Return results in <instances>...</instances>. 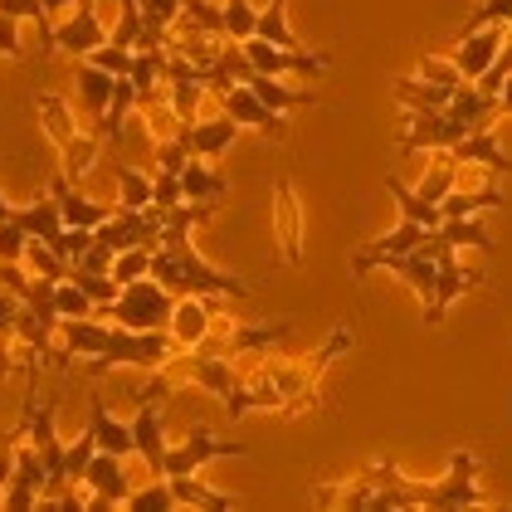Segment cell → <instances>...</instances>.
I'll return each mask as SVG.
<instances>
[{
	"label": "cell",
	"mask_w": 512,
	"mask_h": 512,
	"mask_svg": "<svg viewBox=\"0 0 512 512\" xmlns=\"http://www.w3.org/2000/svg\"><path fill=\"white\" fill-rule=\"evenodd\" d=\"M98 44H108V30L98 25V0H79V15H74L69 25L54 30V49L83 59V54H93Z\"/></svg>",
	"instance_id": "18"
},
{
	"label": "cell",
	"mask_w": 512,
	"mask_h": 512,
	"mask_svg": "<svg viewBox=\"0 0 512 512\" xmlns=\"http://www.w3.org/2000/svg\"><path fill=\"white\" fill-rule=\"evenodd\" d=\"M10 220H15V225H20L30 239H44V244H54V239L64 235V215H59V200H54V191L35 196L30 205H10Z\"/></svg>",
	"instance_id": "23"
},
{
	"label": "cell",
	"mask_w": 512,
	"mask_h": 512,
	"mask_svg": "<svg viewBox=\"0 0 512 512\" xmlns=\"http://www.w3.org/2000/svg\"><path fill=\"white\" fill-rule=\"evenodd\" d=\"M93 449H98V444H93V434L88 430H83L74 444H64V478H69V483H79L83 478V464L93 459Z\"/></svg>",
	"instance_id": "49"
},
{
	"label": "cell",
	"mask_w": 512,
	"mask_h": 512,
	"mask_svg": "<svg viewBox=\"0 0 512 512\" xmlns=\"http://www.w3.org/2000/svg\"><path fill=\"white\" fill-rule=\"evenodd\" d=\"M386 269H391L400 283H410V288H415L420 308L430 303V293H434V259H430V249H425V244H420V249H410V254H395V259H386Z\"/></svg>",
	"instance_id": "29"
},
{
	"label": "cell",
	"mask_w": 512,
	"mask_h": 512,
	"mask_svg": "<svg viewBox=\"0 0 512 512\" xmlns=\"http://www.w3.org/2000/svg\"><path fill=\"white\" fill-rule=\"evenodd\" d=\"M44 10H64V5H79V0H40Z\"/></svg>",
	"instance_id": "56"
},
{
	"label": "cell",
	"mask_w": 512,
	"mask_h": 512,
	"mask_svg": "<svg viewBox=\"0 0 512 512\" xmlns=\"http://www.w3.org/2000/svg\"><path fill=\"white\" fill-rule=\"evenodd\" d=\"M171 308H176V293L161 288L157 278L147 274L137 283H122L118 298L108 308H98V317H108L113 327H132V332H166Z\"/></svg>",
	"instance_id": "5"
},
{
	"label": "cell",
	"mask_w": 512,
	"mask_h": 512,
	"mask_svg": "<svg viewBox=\"0 0 512 512\" xmlns=\"http://www.w3.org/2000/svg\"><path fill=\"white\" fill-rule=\"evenodd\" d=\"M35 108H40L44 132L54 137V147H59V157H64V176L79 186L83 176H88V166H93V157H98V142H103V137H98V132H79V122H74V113H69V103L54 98V93H40Z\"/></svg>",
	"instance_id": "6"
},
{
	"label": "cell",
	"mask_w": 512,
	"mask_h": 512,
	"mask_svg": "<svg viewBox=\"0 0 512 512\" xmlns=\"http://www.w3.org/2000/svg\"><path fill=\"white\" fill-rule=\"evenodd\" d=\"M20 264L30 269V278H44V283H64V278H69V264H64L44 239H30V244H25V259H20Z\"/></svg>",
	"instance_id": "37"
},
{
	"label": "cell",
	"mask_w": 512,
	"mask_h": 512,
	"mask_svg": "<svg viewBox=\"0 0 512 512\" xmlns=\"http://www.w3.org/2000/svg\"><path fill=\"white\" fill-rule=\"evenodd\" d=\"M473 210H508V196L498 191V181H483L478 191H449L439 200V220H459V215H473Z\"/></svg>",
	"instance_id": "28"
},
{
	"label": "cell",
	"mask_w": 512,
	"mask_h": 512,
	"mask_svg": "<svg viewBox=\"0 0 512 512\" xmlns=\"http://www.w3.org/2000/svg\"><path fill=\"white\" fill-rule=\"evenodd\" d=\"M49 191H54V200H59V215H64V225H74V230H98L118 205H93L88 196H79V186L59 171L54 181H49Z\"/></svg>",
	"instance_id": "20"
},
{
	"label": "cell",
	"mask_w": 512,
	"mask_h": 512,
	"mask_svg": "<svg viewBox=\"0 0 512 512\" xmlns=\"http://www.w3.org/2000/svg\"><path fill=\"white\" fill-rule=\"evenodd\" d=\"M210 298H200V293H186V298H176V308H171V342H176V352H196L200 337L210 332Z\"/></svg>",
	"instance_id": "19"
},
{
	"label": "cell",
	"mask_w": 512,
	"mask_h": 512,
	"mask_svg": "<svg viewBox=\"0 0 512 512\" xmlns=\"http://www.w3.org/2000/svg\"><path fill=\"white\" fill-rule=\"evenodd\" d=\"M249 40H264L274 44V49H303V40L293 35V25H288V0H269L259 15H254V35Z\"/></svg>",
	"instance_id": "30"
},
{
	"label": "cell",
	"mask_w": 512,
	"mask_h": 512,
	"mask_svg": "<svg viewBox=\"0 0 512 512\" xmlns=\"http://www.w3.org/2000/svg\"><path fill=\"white\" fill-rule=\"evenodd\" d=\"M40 493H44V459L30 439H20V444H15V469H10V483H5L0 503L10 512H25L40 503Z\"/></svg>",
	"instance_id": "12"
},
{
	"label": "cell",
	"mask_w": 512,
	"mask_h": 512,
	"mask_svg": "<svg viewBox=\"0 0 512 512\" xmlns=\"http://www.w3.org/2000/svg\"><path fill=\"white\" fill-rule=\"evenodd\" d=\"M108 327L103 317H59V342H64V361L69 356H98L108 342Z\"/></svg>",
	"instance_id": "27"
},
{
	"label": "cell",
	"mask_w": 512,
	"mask_h": 512,
	"mask_svg": "<svg viewBox=\"0 0 512 512\" xmlns=\"http://www.w3.org/2000/svg\"><path fill=\"white\" fill-rule=\"evenodd\" d=\"M147 274L157 278L161 288H171L176 298H186V293H200V298H244L249 293L244 278L220 274L215 264H205L191 249V235H161Z\"/></svg>",
	"instance_id": "3"
},
{
	"label": "cell",
	"mask_w": 512,
	"mask_h": 512,
	"mask_svg": "<svg viewBox=\"0 0 512 512\" xmlns=\"http://www.w3.org/2000/svg\"><path fill=\"white\" fill-rule=\"evenodd\" d=\"M181 176H171V171H157V176H152V205H157L161 215H166V210H176V205H181Z\"/></svg>",
	"instance_id": "52"
},
{
	"label": "cell",
	"mask_w": 512,
	"mask_h": 512,
	"mask_svg": "<svg viewBox=\"0 0 512 512\" xmlns=\"http://www.w3.org/2000/svg\"><path fill=\"white\" fill-rule=\"evenodd\" d=\"M54 317H98V303L83 293L79 283H54Z\"/></svg>",
	"instance_id": "40"
},
{
	"label": "cell",
	"mask_w": 512,
	"mask_h": 512,
	"mask_svg": "<svg viewBox=\"0 0 512 512\" xmlns=\"http://www.w3.org/2000/svg\"><path fill=\"white\" fill-rule=\"evenodd\" d=\"M249 449L244 444H225L210 430H191L181 444H166V459H161V473H200L210 459H244Z\"/></svg>",
	"instance_id": "11"
},
{
	"label": "cell",
	"mask_w": 512,
	"mask_h": 512,
	"mask_svg": "<svg viewBox=\"0 0 512 512\" xmlns=\"http://www.w3.org/2000/svg\"><path fill=\"white\" fill-rule=\"evenodd\" d=\"M157 235H161V210L157 205H147V210H113L98 230H93V239H103L113 254H122V249H137V244H147V249H157Z\"/></svg>",
	"instance_id": "10"
},
{
	"label": "cell",
	"mask_w": 512,
	"mask_h": 512,
	"mask_svg": "<svg viewBox=\"0 0 512 512\" xmlns=\"http://www.w3.org/2000/svg\"><path fill=\"white\" fill-rule=\"evenodd\" d=\"M166 508H176L166 473L152 478V488H137V493H127V498H122V512H166Z\"/></svg>",
	"instance_id": "39"
},
{
	"label": "cell",
	"mask_w": 512,
	"mask_h": 512,
	"mask_svg": "<svg viewBox=\"0 0 512 512\" xmlns=\"http://www.w3.org/2000/svg\"><path fill=\"white\" fill-rule=\"evenodd\" d=\"M166 83H171V113L181 122H196V108H200V98H205L200 69L191 59H181V54L166 49Z\"/></svg>",
	"instance_id": "17"
},
{
	"label": "cell",
	"mask_w": 512,
	"mask_h": 512,
	"mask_svg": "<svg viewBox=\"0 0 512 512\" xmlns=\"http://www.w3.org/2000/svg\"><path fill=\"white\" fill-rule=\"evenodd\" d=\"M498 122H503V118H498ZM498 122H488V127L469 132L464 142H454V147H449V157L459 161V166H488L493 176H508L512 161L503 157V147H498Z\"/></svg>",
	"instance_id": "21"
},
{
	"label": "cell",
	"mask_w": 512,
	"mask_h": 512,
	"mask_svg": "<svg viewBox=\"0 0 512 512\" xmlns=\"http://www.w3.org/2000/svg\"><path fill=\"white\" fill-rule=\"evenodd\" d=\"M176 352V342L166 332H132V327H108V342L103 352L88 356V376H108L113 366H137V371H161Z\"/></svg>",
	"instance_id": "4"
},
{
	"label": "cell",
	"mask_w": 512,
	"mask_h": 512,
	"mask_svg": "<svg viewBox=\"0 0 512 512\" xmlns=\"http://www.w3.org/2000/svg\"><path fill=\"white\" fill-rule=\"evenodd\" d=\"M166 483H171L176 508H181V503H191V508H210V512H230V508H235V498H225V493L205 488L196 473H166Z\"/></svg>",
	"instance_id": "32"
},
{
	"label": "cell",
	"mask_w": 512,
	"mask_h": 512,
	"mask_svg": "<svg viewBox=\"0 0 512 512\" xmlns=\"http://www.w3.org/2000/svg\"><path fill=\"white\" fill-rule=\"evenodd\" d=\"M191 161V142H186V132L181 137H171V142H157V171H171V176H181V166Z\"/></svg>",
	"instance_id": "50"
},
{
	"label": "cell",
	"mask_w": 512,
	"mask_h": 512,
	"mask_svg": "<svg viewBox=\"0 0 512 512\" xmlns=\"http://www.w3.org/2000/svg\"><path fill=\"white\" fill-rule=\"evenodd\" d=\"M137 10H142V30L171 35V25H176V15H181V0H137Z\"/></svg>",
	"instance_id": "42"
},
{
	"label": "cell",
	"mask_w": 512,
	"mask_h": 512,
	"mask_svg": "<svg viewBox=\"0 0 512 512\" xmlns=\"http://www.w3.org/2000/svg\"><path fill=\"white\" fill-rule=\"evenodd\" d=\"M274 230H278V244H283V259L298 264L303 259V205H298V191L288 176L274 181Z\"/></svg>",
	"instance_id": "15"
},
{
	"label": "cell",
	"mask_w": 512,
	"mask_h": 512,
	"mask_svg": "<svg viewBox=\"0 0 512 512\" xmlns=\"http://www.w3.org/2000/svg\"><path fill=\"white\" fill-rule=\"evenodd\" d=\"M25 439V420H20V430L15 434H0V493H5V483H10V469H15V444Z\"/></svg>",
	"instance_id": "55"
},
{
	"label": "cell",
	"mask_w": 512,
	"mask_h": 512,
	"mask_svg": "<svg viewBox=\"0 0 512 512\" xmlns=\"http://www.w3.org/2000/svg\"><path fill=\"white\" fill-rule=\"evenodd\" d=\"M352 342H356V327L352 322H337V327H332V337H327L313 356H298V361H293V356H283V352L264 356V371H259V376L278 391V410H283V415H303V410H313L322 371L347 352Z\"/></svg>",
	"instance_id": "2"
},
{
	"label": "cell",
	"mask_w": 512,
	"mask_h": 512,
	"mask_svg": "<svg viewBox=\"0 0 512 512\" xmlns=\"http://www.w3.org/2000/svg\"><path fill=\"white\" fill-rule=\"evenodd\" d=\"M473 127L464 118H454L449 113V103L444 108H434V113H410L405 108V137H400V152H449L454 142H464Z\"/></svg>",
	"instance_id": "9"
},
{
	"label": "cell",
	"mask_w": 512,
	"mask_h": 512,
	"mask_svg": "<svg viewBox=\"0 0 512 512\" xmlns=\"http://www.w3.org/2000/svg\"><path fill=\"white\" fill-rule=\"evenodd\" d=\"M20 308H25V303H20L10 288H0V347L15 337V317H20Z\"/></svg>",
	"instance_id": "54"
},
{
	"label": "cell",
	"mask_w": 512,
	"mask_h": 512,
	"mask_svg": "<svg viewBox=\"0 0 512 512\" xmlns=\"http://www.w3.org/2000/svg\"><path fill=\"white\" fill-rule=\"evenodd\" d=\"M512 44V35H508V25H483V30H473V35H464V40L449 49V64L464 74V83H473L503 49Z\"/></svg>",
	"instance_id": "13"
},
{
	"label": "cell",
	"mask_w": 512,
	"mask_h": 512,
	"mask_svg": "<svg viewBox=\"0 0 512 512\" xmlns=\"http://www.w3.org/2000/svg\"><path fill=\"white\" fill-rule=\"evenodd\" d=\"M88 434H93V444H98L103 454H118V459L137 454V449H132V425H122L118 415L108 410L103 391H88Z\"/></svg>",
	"instance_id": "16"
},
{
	"label": "cell",
	"mask_w": 512,
	"mask_h": 512,
	"mask_svg": "<svg viewBox=\"0 0 512 512\" xmlns=\"http://www.w3.org/2000/svg\"><path fill=\"white\" fill-rule=\"evenodd\" d=\"M376 483V512L391 508H439V512H459V508H488L483 493H478V454L459 449L449 459V473L434 478V483H415L395 469L391 459H376L371 469H361Z\"/></svg>",
	"instance_id": "1"
},
{
	"label": "cell",
	"mask_w": 512,
	"mask_h": 512,
	"mask_svg": "<svg viewBox=\"0 0 512 512\" xmlns=\"http://www.w3.org/2000/svg\"><path fill=\"white\" fill-rule=\"evenodd\" d=\"M420 83H434V88H459L464 74H459L444 54H425V59H420Z\"/></svg>",
	"instance_id": "47"
},
{
	"label": "cell",
	"mask_w": 512,
	"mask_h": 512,
	"mask_svg": "<svg viewBox=\"0 0 512 512\" xmlns=\"http://www.w3.org/2000/svg\"><path fill=\"white\" fill-rule=\"evenodd\" d=\"M171 30H181V35H225V15L210 0H181V15H176Z\"/></svg>",
	"instance_id": "34"
},
{
	"label": "cell",
	"mask_w": 512,
	"mask_h": 512,
	"mask_svg": "<svg viewBox=\"0 0 512 512\" xmlns=\"http://www.w3.org/2000/svg\"><path fill=\"white\" fill-rule=\"evenodd\" d=\"M508 20H512V0H483V5L473 10L469 20L459 25V35H454V40H464V35L483 30V25H508Z\"/></svg>",
	"instance_id": "43"
},
{
	"label": "cell",
	"mask_w": 512,
	"mask_h": 512,
	"mask_svg": "<svg viewBox=\"0 0 512 512\" xmlns=\"http://www.w3.org/2000/svg\"><path fill=\"white\" fill-rule=\"evenodd\" d=\"M79 483L93 493V498H108L113 508H118L122 498L132 493V488H127V469H122V459H118V454H103V449H93V459L83 464Z\"/></svg>",
	"instance_id": "22"
},
{
	"label": "cell",
	"mask_w": 512,
	"mask_h": 512,
	"mask_svg": "<svg viewBox=\"0 0 512 512\" xmlns=\"http://www.w3.org/2000/svg\"><path fill=\"white\" fill-rule=\"evenodd\" d=\"M244 132L235 118H205V122H191L186 127V142H191V157H225L230 147H235V137Z\"/></svg>",
	"instance_id": "26"
},
{
	"label": "cell",
	"mask_w": 512,
	"mask_h": 512,
	"mask_svg": "<svg viewBox=\"0 0 512 512\" xmlns=\"http://www.w3.org/2000/svg\"><path fill=\"white\" fill-rule=\"evenodd\" d=\"M425 249H430V259H434V293H430V303H425V327H439L444 313H449V303L483 283V269H464L459 264V249H449L444 239H434V235H425Z\"/></svg>",
	"instance_id": "7"
},
{
	"label": "cell",
	"mask_w": 512,
	"mask_h": 512,
	"mask_svg": "<svg viewBox=\"0 0 512 512\" xmlns=\"http://www.w3.org/2000/svg\"><path fill=\"white\" fill-rule=\"evenodd\" d=\"M25 244H30V235L15 225V220H0V259H25Z\"/></svg>",
	"instance_id": "53"
},
{
	"label": "cell",
	"mask_w": 512,
	"mask_h": 512,
	"mask_svg": "<svg viewBox=\"0 0 512 512\" xmlns=\"http://www.w3.org/2000/svg\"><path fill=\"white\" fill-rule=\"evenodd\" d=\"M454 186H459V161L449 157V152H439V157H434V166L425 171V181L415 186V196L430 200V205H439V200L449 196Z\"/></svg>",
	"instance_id": "36"
},
{
	"label": "cell",
	"mask_w": 512,
	"mask_h": 512,
	"mask_svg": "<svg viewBox=\"0 0 512 512\" xmlns=\"http://www.w3.org/2000/svg\"><path fill=\"white\" fill-rule=\"evenodd\" d=\"M147 269H152V249L147 244H137V249H122L118 259H113V278L122 283H137V278H147Z\"/></svg>",
	"instance_id": "44"
},
{
	"label": "cell",
	"mask_w": 512,
	"mask_h": 512,
	"mask_svg": "<svg viewBox=\"0 0 512 512\" xmlns=\"http://www.w3.org/2000/svg\"><path fill=\"white\" fill-rule=\"evenodd\" d=\"M239 54L254 74H269V79H283V74H298V79H317L332 69L327 54H308V49H274L264 40H239Z\"/></svg>",
	"instance_id": "8"
},
{
	"label": "cell",
	"mask_w": 512,
	"mask_h": 512,
	"mask_svg": "<svg viewBox=\"0 0 512 512\" xmlns=\"http://www.w3.org/2000/svg\"><path fill=\"white\" fill-rule=\"evenodd\" d=\"M74 88H79L83 118L93 122V132H98V122H103L108 103H113V88H118V79H113V74H103V69H93L88 59H79V69H74Z\"/></svg>",
	"instance_id": "24"
},
{
	"label": "cell",
	"mask_w": 512,
	"mask_h": 512,
	"mask_svg": "<svg viewBox=\"0 0 512 512\" xmlns=\"http://www.w3.org/2000/svg\"><path fill=\"white\" fill-rule=\"evenodd\" d=\"M69 283H79L98 308H108V303L118 298V278L113 274H83V269H69Z\"/></svg>",
	"instance_id": "46"
},
{
	"label": "cell",
	"mask_w": 512,
	"mask_h": 512,
	"mask_svg": "<svg viewBox=\"0 0 512 512\" xmlns=\"http://www.w3.org/2000/svg\"><path fill=\"white\" fill-rule=\"evenodd\" d=\"M508 79H512V44L488 64V69H483V74H478V79H473V88L488 93V98H503V103H508Z\"/></svg>",
	"instance_id": "41"
},
{
	"label": "cell",
	"mask_w": 512,
	"mask_h": 512,
	"mask_svg": "<svg viewBox=\"0 0 512 512\" xmlns=\"http://www.w3.org/2000/svg\"><path fill=\"white\" fill-rule=\"evenodd\" d=\"M220 15H225V35H230L235 44L254 35V15H259V10H254L249 0H225V5H220Z\"/></svg>",
	"instance_id": "45"
},
{
	"label": "cell",
	"mask_w": 512,
	"mask_h": 512,
	"mask_svg": "<svg viewBox=\"0 0 512 512\" xmlns=\"http://www.w3.org/2000/svg\"><path fill=\"white\" fill-rule=\"evenodd\" d=\"M118 191L122 210H147L152 205V176H142L132 161H118Z\"/></svg>",
	"instance_id": "38"
},
{
	"label": "cell",
	"mask_w": 512,
	"mask_h": 512,
	"mask_svg": "<svg viewBox=\"0 0 512 512\" xmlns=\"http://www.w3.org/2000/svg\"><path fill=\"white\" fill-rule=\"evenodd\" d=\"M113 259H118V254H113V249H108L103 239H93V244L83 249V254L74 259V264H69V269H83V274H113Z\"/></svg>",
	"instance_id": "51"
},
{
	"label": "cell",
	"mask_w": 512,
	"mask_h": 512,
	"mask_svg": "<svg viewBox=\"0 0 512 512\" xmlns=\"http://www.w3.org/2000/svg\"><path fill=\"white\" fill-rule=\"evenodd\" d=\"M386 191H391V200L400 205V220H415V225H425V230H434L439 225V205H430V200H420L400 176H386Z\"/></svg>",
	"instance_id": "35"
},
{
	"label": "cell",
	"mask_w": 512,
	"mask_h": 512,
	"mask_svg": "<svg viewBox=\"0 0 512 512\" xmlns=\"http://www.w3.org/2000/svg\"><path fill=\"white\" fill-rule=\"evenodd\" d=\"M93 69H103V74H113V79H127V69H132V54L118 49V44H98L93 54H83Z\"/></svg>",
	"instance_id": "48"
},
{
	"label": "cell",
	"mask_w": 512,
	"mask_h": 512,
	"mask_svg": "<svg viewBox=\"0 0 512 512\" xmlns=\"http://www.w3.org/2000/svg\"><path fill=\"white\" fill-rule=\"evenodd\" d=\"M434 239H444L449 249H464V244H473V249H493V235H488V225L483 220H473V215H459V220H439L430 230Z\"/></svg>",
	"instance_id": "33"
},
{
	"label": "cell",
	"mask_w": 512,
	"mask_h": 512,
	"mask_svg": "<svg viewBox=\"0 0 512 512\" xmlns=\"http://www.w3.org/2000/svg\"><path fill=\"white\" fill-rule=\"evenodd\" d=\"M225 191H230V181L220 176V171H210L200 157H191L186 166H181V196L186 200H205V205H220L225 200Z\"/></svg>",
	"instance_id": "31"
},
{
	"label": "cell",
	"mask_w": 512,
	"mask_h": 512,
	"mask_svg": "<svg viewBox=\"0 0 512 512\" xmlns=\"http://www.w3.org/2000/svg\"><path fill=\"white\" fill-rule=\"evenodd\" d=\"M220 108H225V118H235L239 127H254L259 137H274V142H283L288 137V122L278 118L274 108H264L244 83H230V88H220Z\"/></svg>",
	"instance_id": "14"
},
{
	"label": "cell",
	"mask_w": 512,
	"mask_h": 512,
	"mask_svg": "<svg viewBox=\"0 0 512 512\" xmlns=\"http://www.w3.org/2000/svg\"><path fill=\"white\" fill-rule=\"evenodd\" d=\"M239 83L264 103V108H274L278 118L283 113H293V108H308V103H317V93H308V88H283L278 79H269V74H254V69H244L239 74Z\"/></svg>",
	"instance_id": "25"
},
{
	"label": "cell",
	"mask_w": 512,
	"mask_h": 512,
	"mask_svg": "<svg viewBox=\"0 0 512 512\" xmlns=\"http://www.w3.org/2000/svg\"><path fill=\"white\" fill-rule=\"evenodd\" d=\"M0 220H10V200L0 196Z\"/></svg>",
	"instance_id": "57"
}]
</instances>
